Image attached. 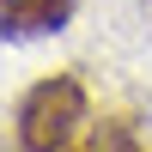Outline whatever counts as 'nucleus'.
I'll list each match as a JSON object with an SVG mask.
<instances>
[{
    "mask_svg": "<svg viewBox=\"0 0 152 152\" xmlns=\"http://www.w3.org/2000/svg\"><path fill=\"white\" fill-rule=\"evenodd\" d=\"M91 122V97L73 73H49L31 91L18 97V116H12V134H18V152H73V140Z\"/></svg>",
    "mask_w": 152,
    "mask_h": 152,
    "instance_id": "nucleus-1",
    "label": "nucleus"
},
{
    "mask_svg": "<svg viewBox=\"0 0 152 152\" xmlns=\"http://www.w3.org/2000/svg\"><path fill=\"white\" fill-rule=\"evenodd\" d=\"M79 0H0V43H31L73 24Z\"/></svg>",
    "mask_w": 152,
    "mask_h": 152,
    "instance_id": "nucleus-2",
    "label": "nucleus"
}]
</instances>
